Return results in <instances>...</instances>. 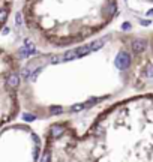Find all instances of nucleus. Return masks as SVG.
Returning <instances> with one entry per match:
<instances>
[{
  "label": "nucleus",
  "mask_w": 153,
  "mask_h": 162,
  "mask_svg": "<svg viewBox=\"0 0 153 162\" xmlns=\"http://www.w3.org/2000/svg\"><path fill=\"white\" fill-rule=\"evenodd\" d=\"M131 65V56L126 53V51H120L117 54V59H116V66L117 69H126L128 66Z\"/></svg>",
  "instance_id": "f257e3e1"
},
{
  "label": "nucleus",
  "mask_w": 153,
  "mask_h": 162,
  "mask_svg": "<svg viewBox=\"0 0 153 162\" xmlns=\"http://www.w3.org/2000/svg\"><path fill=\"white\" fill-rule=\"evenodd\" d=\"M144 48H146V41H143V39L132 41V50L135 53H141V51H144Z\"/></svg>",
  "instance_id": "f03ea898"
},
{
  "label": "nucleus",
  "mask_w": 153,
  "mask_h": 162,
  "mask_svg": "<svg viewBox=\"0 0 153 162\" xmlns=\"http://www.w3.org/2000/svg\"><path fill=\"white\" fill-rule=\"evenodd\" d=\"M8 84L11 89H17L18 84H20V77L17 74H9L8 75Z\"/></svg>",
  "instance_id": "7ed1b4c3"
},
{
  "label": "nucleus",
  "mask_w": 153,
  "mask_h": 162,
  "mask_svg": "<svg viewBox=\"0 0 153 162\" xmlns=\"http://www.w3.org/2000/svg\"><path fill=\"white\" fill-rule=\"evenodd\" d=\"M63 126H60V125H57V126H53L51 128V135L54 137V138H57V137H62L63 135Z\"/></svg>",
  "instance_id": "20e7f679"
},
{
  "label": "nucleus",
  "mask_w": 153,
  "mask_h": 162,
  "mask_svg": "<svg viewBox=\"0 0 153 162\" xmlns=\"http://www.w3.org/2000/svg\"><path fill=\"white\" fill-rule=\"evenodd\" d=\"M105 38H101V39H98V41H95L93 44H90V48H92V51H96V50H99L104 44H105Z\"/></svg>",
  "instance_id": "39448f33"
},
{
  "label": "nucleus",
  "mask_w": 153,
  "mask_h": 162,
  "mask_svg": "<svg viewBox=\"0 0 153 162\" xmlns=\"http://www.w3.org/2000/svg\"><path fill=\"white\" fill-rule=\"evenodd\" d=\"M63 59H65V60H74V59H78L77 50H71V51H66V53L63 54Z\"/></svg>",
  "instance_id": "423d86ee"
},
{
  "label": "nucleus",
  "mask_w": 153,
  "mask_h": 162,
  "mask_svg": "<svg viewBox=\"0 0 153 162\" xmlns=\"http://www.w3.org/2000/svg\"><path fill=\"white\" fill-rule=\"evenodd\" d=\"M89 53H92V48H90V45H89V47H81V48H78V50H77V54H78V57L87 56Z\"/></svg>",
  "instance_id": "0eeeda50"
},
{
  "label": "nucleus",
  "mask_w": 153,
  "mask_h": 162,
  "mask_svg": "<svg viewBox=\"0 0 153 162\" xmlns=\"http://www.w3.org/2000/svg\"><path fill=\"white\" fill-rule=\"evenodd\" d=\"M84 108H86V105H84V104H75V105H72V107H71V111L77 113V111H81V110H84Z\"/></svg>",
  "instance_id": "6e6552de"
},
{
  "label": "nucleus",
  "mask_w": 153,
  "mask_h": 162,
  "mask_svg": "<svg viewBox=\"0 0 153 162\" xmlns=\"http://www.w3.org/2000/svg\"><path fill=\"white\" fill-rule=\"evenodd\" d=\"M144 75H146L147 78H153V66H152V65H149V66L146 68V72H144Z\"/></svg>",
  "instance_id": "1a4fd4ad"
},
{
  "label": "nucleus",
  "mask_w": 153,
  "mask_h": 162,
  "mask_svg": "<svg viewBox=\"0 0 153 162\" xmlns=\"http://www.w3.org/2000/svg\"><path fill=\"white\" fill-rule=\"evenodd\" d=\"M63 60H65V59H63V56H54L50 62H51V63H60V62H63Z\"/></svg>",
  "instance_id": "9d476101"
},
{
  "label": "nucleus",
  "mask_w": 153,
  "mask_h": 162,
  "mask_svg": "<svg viewBox=\"0 0 153 162\" xmlns=\"http://www.w3.org/2000/svg\"><path fill=\"white\" fill-rule=\"evenodd\" d=\"M24 120H26V122H33V120H36V116H35V114H27V113H26V114H24Z\"/></svg>",
  "instance_id": "9b49d317"
},
{
  "label": "nucleus",
  "mask_w": 153,
  "mask_h": 162,
  "mask_svg": "<svg viewBox=\"0 0 153 162\" xmlns=\"http://www.w3.org/2000/svg\"><path fill=\"white\" fill-rule=\"evenodd\" d=\"M62 111H63V110H62L60 107H57V108H56V107H53V108H51V114H60Z\"/></svg>",
  "instance_id": "f8f14e48"
},
{
  "label": "nucleus",
  "mask_w": 153,
  "mask_h": 162,
  "mask_svg": "<svg viewBox=\"0 0 153 162\" xmlns=\"http://www.w3.org/2000/svg\"><path fill=\"white\" fill-rule=\"evenodd\" d=\"M15 20H17V24H18V26H20V24H23V15H21L20 12L17 14V17H15Z\"/></svg>",
  "instance_id": "ddd939ff"
},
{
  "label": "nucleus",
  "mask_w": 153,
  "mask_h": 162,
  "mask_svg": "<svg viewBox=\"0 0 153 162\" xmlns=\"http://www.w3.org/2000/svg\"><path fill=\"white\" fill-rule=\"evenodd\" d=\"M38 153H39V149H38V147H35V150H33V159H35V161H38V159H39V155H38Z\"/></svg>",
  "instance_id": "4468645a"
},
{
  "label": "nucleus",
  "mask_w": 153,
  "mask_h": 162,
  "mask_svg": "<svg viewBox=\"0 0 153 162\" xmlns=\"http://www.w3.org/2000/svg\"><path fill=\"white\" fill-rule=\"evenodd\" d=\"M108 9H110V12H111V14H116V11H117V9H116V6H114L113 3L110 5V8H108Z\"/></svg>",
  "instance_id": "2eb2a0df"
},
{
  "label": "nucleus",
  "mask_w": 153,
  "mask_h": 162,
  "mask_svg": "<svg viewBox=\"0 0 153 162\" xmlns=\"http://www.w3.org/2000/svg\"><path fill=\"white\" fill-rule=\"evenodd\" d=\"M122 29H123V30H129V29H131V24H129V23H125V24L122 26Z\"/></svg>",
  "instance_id": "dca6fc26"
},
{
  "label": "nucleus",
  "mask_w": 153,
  "mask_h": 162,
  "mask_svg": "<svg viewBox=\"0 0 153 162\" xmlns=\"http://www.w3.org/2000/svg\"><path fill=\"white\" fill-rule=\"evenodd\" d=\"M32 137H33V140H35V143H36V146H38V144H39V137H38L36 134H33Z\"/></svg>",
  "instance_id": "f3484780"
},
{
  "label": "nucleus",
  "mask_w": 153,
  "mask_h": 162,
  "mask_svg": "<svg viewBox=\"0 0 153 162\" xmlns=\"http://www.w3.org/2000/svg\"><path fill=\"white\" fill-rule=\"evenodd\" d=\"M48 155H50V153H48V152H45V153H44V158H42V161H50V156H48Z\"/></svg>",
  "instance_id": "a211bd4d"
},
{
  "label": "nucleus",
  "mask_w": 153,
  "mask_h": 162,
  "mask_svg": "<svg viewBox=\"0 0 153 162\" xmlns=\"http://www.w3.org/2000/svg\"><path fill=\"white\" fill-rule=\"evenodd\" d=\"M95 131H96V132H95L96 135H102V129H101V128H96Z\"/></svg>",
  "instance_id": "6ab92c4d"
},
{
  "label": "nucleus",
  "mask_w": 153,
  "mask_h": 162,
  "mask_svg": "<svg viewBox=\"0 0 153 162\" xmlns=\"http://www.w3.org/2000/svg\"><path fill=\"white\" fill-rule=\"evenodd\" d=\"M141 24H143V26H149V24H150V21H149V20H143V21H141Z\"/></svg>",
  "instance_id": "aec40b11"
},
{
  "label": "nucleus",
  "mask_w": 153,
  "mask_h": 162,
  "mask_svg": "<svg viewBox=\"0 0 153 162\" xmlns=\"http://www.w3.org/2000/svg\"><path fill=\"white\" fill-rule=\"evenodd\" d=\"M147 15H149V17H150V15H153V9H150V11L147 12Z\"/></svg>",
  "instance_id": "412c9836"
}]
</instances>
